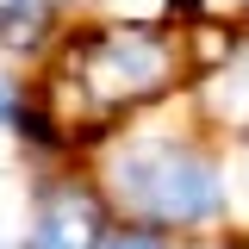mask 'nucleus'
Returning a JSON list of instances; mask_svg holds the SVG:
<instances>
[{
  "label": "nucleus",
  "instance_id": "obj_1",
  "mask_svg": "<svg viewBox=\"0 0 249 249\" xmlns=\"http://www.w3.org/2000/svg\"><path fill=\"white\" fill-rule=\"evenodd\" d=\"M106 206L124 212V224H143V231H212L231 212V187H224V168H218L206 150L193 143H168V137H150V143H124L112 162H106Z\"/></svg>",
  "mask_w": 249,
  "mask_h": 249
},
{
  "label": "nucleus",
  "instance_id": "obj_2",
  "mask_svg": "<svg viewBox=\"0 0 249 249\" xmlns=\"http://www.w3.org/2000/svg\"><path fill=\"white\" fill-rule=\"evenodd\" d=\"M112 237V206L88 181H56L37 193L19 249H100Z\"/></svg>",
  "mask_w": 249,
  "mask_h": 249
},
{
  "label": "nucleus",
  "instance_id": "obj_3",
  "mask_svg": "<svg viewBox=\"0 0 249 249\" xmlns=\"http://www.w3.org/2000/svg\"><path fill=\"white\" fill-rule=\"evenodd\" d=\"M168 81V50L156 31H106L93 37L88 56V88L100 100H143Z\"/></svg>",
  "mask_w": 249,
  "mask_h": 249
},
{
  "label": "nucleus",
  "instance_id": "obj_4",
  "mask_svg": "<svg viewBox=\"0 0 249 249\" xmlns=\"http://www.w3.org/2000/svg\"><path fill=\"white\" fill-rule=\"evenodd\" d=\"M100 249H175V243H168L162 231H143V224H112V237Z\"/></svg>",
  "mask_w": 249,
  "mask_h": 249
},
{
  "label": "nucleus",
  "instance_id": "obj_5",
  "mask_svg": "<svg viewBox=\"0 0 249 249\" xmlns=\"http://www.w3.org/2000/svg\"><path fill=\"white\" fill-rule=\"evenodd\" d=\"M0 124H6V131H25V124H37L25 106H19V93L6 88V81H0Z\"/></svg>",
  "mask_w": 249,
  "mask_h": 249
},
{
  "label": "nucleus",
  "instance_id": "obj_6",
  "mask_svg": "<svg viewBox=\"0 0 249 249\" xmlns=\"http://www.w3.org/2000/svg\"><path fill=\"white\" fill-rule=\"evenodd\" d=\"M0 249H19V243H0Z\"/></svg>",
  "mask_w": 249,
  "mask_h": 249
}]
</instances>
